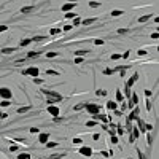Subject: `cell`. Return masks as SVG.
Here are the masks:
<instances>
[{"label":"cell","instance_id":"6da1fadb","mask_svg":"<svg viewBox=\"0 0 159 159\" xmlns=\"http://www.w3.org/2000/svg\"><path fill=\"white\" fill-rule=\"evenodd\" d=\"M41 92L46 96L49 104H56V102H61L62 100V96L59 92H54V91H48V89H41Z\"/></svg>","mask_w":159,"mask_h":159},{"label":"cell","instance_id":"7a4b0ae2","mask_svg":"<svg viewBox=\"0 0 159 159\" xmlns=\"http://www.w3.org/2000/svg\"><path fill=\"white\" fill-rule=\"evenodd\" d=\"M84 108H86L88 113H91V115H99V111H100V107L96 105V104H86Z\"/></svg>","mask_w":159,"mask_h":159},{"label":"cell","instance_id":"3957f363","mask_svg":"<svg viewBox=\"0 0 159 159\" xmlns=\"http://www.w3.org/2000/svg\"><path fill=\"white\" fill-rule=\"evenodd\" d=\"M24 75H30V76H33V78H37L38 76V68L37 67H30V68H27L25 72H22Z\"/></svg>","mask_w":159,"mask_h":159},{"label":"cell","instance_id":"277c9868","mask_svg":"<svg viewBox=\"0 0 159 159\" xmlns=\"http://www.w3.org/2000/svg\"><path fill=\"white\" fill-rule=\"evenodd\" d=\"M0 96H2L3 99H11V91L8 88H0Z\"/></svg>","mask_w":159,"mask_h":159},{"label":"cell","instance_id":"5b68a950","mask_svg":"<svg viewBox=\"0 0 159 159\" xmlns=\"http://www.w3.org/2000/svg\"><path fill=\"white\" fill-rule=\"evenodd\" d=\"M80 153L83 154V156L89 158V156L92 154V148H89V147H81V148H80Z\"/></svg>","mask_w":159,"mask_h":159},{"label":"cell","instance_id":"8992f818","mask_svg":"<svg viewBox=\"0 0 159 159\" xmlns=\"http://www.w3.org/2000/svg\"><path fill=\"white\" fill-rule=\"evenodd\" d=\"M75 6H76V3H65V5H62L61 10H62L64 13H70V10H73Z\"/></svg>","mask_w":159,"mask_h":159},{"label":"cell","instance_id":"52a82bcc","mask_svg":"<svg viewBox=\"0 0 159 159\" xmlns=\"http://www.w3.org/2000/svg\"><path fill=\"white\" fill-rule=\"evenodd\" d=\"M59 111H61V110H59L57 107H53V105H49V107H48V113H49V115H53L54 118H57Z\"/></svg>","mask_w":159,"mask_h":159},{"label":"cell","instance_id":"ba28073f","mask_svg":"<svg viewBox=\"0 0 159 159\" xmlns=\"http://www.w3.org/2000/svg\"><path fill=\"white\" fill-rule=\"evenodd\" d=\"M139 107H137V108H135V107H134V110H132V113L131 115H129V118H127V121H132V119H137V118H139Z\"/></svg>","mask_w":159,"mask_h":159},{"label":"cell","instance_id":"9c48e42d","mask_svg":"<svg viewBox=\"0 0 159 159\" xmlns=\"http://www.w3.org/2000/svg\"><path fill=\"white\" fill-rule=\"evenodd\" d=\"M139 134H140V132H139V129H137V127H132V135H131V139H129V140H131V142H134L135 139H139Z\"/></svg>","mask_w":159,"mask_h":159},{"label":"cell","instance_id":"30bf717a","mask_svg":"<svg viewBox=\"0 0 159 159\" xmlns=\"http://www.w3.org/2000/svg\"><path fill=\"white\" fill-rule=\"evenodd\" d=\"M48 139H49L48 134H40V137H38V140H40L41 143H48Z\"/></svg>","mask_w":159,"mask_h":159},{"label":"cell","instance_id":"8fae6325","mask_svg":"<svg viewBox=\"0 0 159 159\" xmlns=\"http://www.w3.org/2000/svg\"><path fill=\"white\" fill-rule=\"evenodd\" d=\"M137 102H139V97H137V94H132V100L129 102V107H134Z\"/></svg>","mask_w":159,"mask_h":159},{"label":"cell","instance_id":"7c38bea8","mask_svg":"<svg viewBox=\"0 0 159 159\" xmlns=\"http://www.w3.org/2000/svg\"><path fill=\"white\" fill-rule=\"evenodd\" d=\"M107 108L108 110H116V102H107Z\"/></svg>","mask_w":159,"mask_h":159},{"label":"cell","instance_id":"4fadbf2b","mask_svg":"<svg viewBox=\"0 0 159 159\" xmlns=\"http://www.w3.org/2000/svg\"><path fill=\"white\" fill-rule=\"evenodd\" d=\"M92 22H96V18H89V19H84L81 24H84V25H89V24H92Z\"/></svg>","mask_w":159,"mask_h":159},{"label":"cell","instance_id":"5bb4252c","mask_svg":"<svg viewBox=\"0 0 159 159\" xmlns=\"http://www.w3.org/2000/svg\"><path fill=\"white\" fill-rule=\"evenodd\" d=\"M38 56H40V51H30L27 54V57H38Z\"/></svg>","mask_w":159,"mask_h":159},{"label":"cell","instance_id":"9a60e30c","mask_svg":"<svg viewBox=\"0 0 159 159\" xmlns=\"http://www.w3.org/2000/svg\"><path fill=\"white\" fill-rule=\"evenodd\" d=\"M137 124H139V127H140V131H145V123L142 121L140 118H137Z\"/></svg>","mask_w":159,"mask_h":159},{"label":"cell","instance_id":"2e32d148","mask_svg":"<svg viewBox=\"0 0 159 159\" xmlns=\"http://www.w3.org/2000/svg\"><path fill=\"white\" fill-rule=\"evenodd\" d=\"M116 100H118V102H123V100H124V97H123V94H121L119 89L116 91Z\"/></svg>","mask_w":159,"mask_h":159},{"label":"cell","instance_id":"e0dca14e","mask_svg":"<svg viewBox=\"0 0 159 159\" xmlns=\"http://www.w3.org/2000/svg\"><path fill=\"white\" fill-rule=\"evenodd\" d=\"M29 110H30V107H21V108H18V113L22 115V113H25V111H29Z\"/></svg>","mask_w":159,"mask_h":159},{"label":"cell","instance_id":"ac0fdd59","mask_svg":"<svg viewBox=\"0 0 159 159\" xmlns=\"http://www.w3.org/2000/svg\"><path fill=\"white\" fill-rule=\"evenodd\" d=\"M123 10H115V11H111V16H115V18H116V16H121L123 14Z\"/></svg>","mask_w":159,"mask_h":159},{"label":"cell","instance_id":"d6986e66","mask_svg":"<svg viewBox=\"0 0 159 159\" xmlns=\"http://www.w3.org/2000/svg\"><path fill=\"white\" fill-rule=\"evenodd\" d=\"M18 159H30V154H27V153H21Z\"/></svg>","mask_w":159,"mask_h":159},{"label":"cell","instance_id":"ffe728a7","mask_svg":"<svg viewBox=\"0 0 159 159\" xmlns=\"http://www.w3.org/2000/svg\"><path fill=\"white\" fill-rule=\"evenodd\" d=\"M88 53H89L88 49H81V51H76L75 54H76V56H84V54H88Z\"/></svg>","mask_w":159,"mask_h":159},{"label":"cell","instance_id":"44dd1931","mask_svg":"<svg viewBox=\"0 0 159 159\" xmlns=\"http://www.w3.org/2000/svg\"><path fill=\"white\" fill-rule=\"evenodd\" d=\"M32 10H35V8H33V6H24L21 11H22V13H29V11H32Z\"/></svg>","mask_w":159,"mask_h":159},{"label":"cell","instance_id":"7402d4cb","mask_svg":"<svg viewBox=\"0 0 159 159\" xmlns=\"http://www.w3.org/2000/svg\"><path fill=\"white\" fill-rule=\"evenodd\" d=\"M89 6H91V8H99L100 3H99V2H89Z\"/></svg>","mask_w":159,"mask_h":159},{"label":"cell","instance_id":"603a6c76","mask_svg":"<svg viewBox=\"0 0 159 159\" xmlns=\"http://www.w3.org/2000/svg\"><path fill=\"white\" fill-rule=\"evenodd\" d=\"M14 51V48H5V49H2V53L3 54H10V53H13Z\"/></svg>","mask_w":159,"mask_h":159},{"label":"cell","instance_id":"cb8c5ba5","mask_svg":"<svg viewBox=\"0 0 159 159\" xmlns=\"http://www.w3.org/2000/svg\"><path fill=\"white\" fill-rule=\"evenodd\" d=\"M61 158H64V153H56V154H53V156H51V159H61Z\"/></svg>","mask_w":159,"mask_h":159},{"label":"cell","instance_id":"d4e9b609","mask_svg":"<svg viewBox=\"0 0 159 159\" xmlns=\"http://www.w3.org/2000/svg\"><path fill=\"white\" fill-rule=\"evenodd\" d=\"M111 73H115L113 68H105V70H104V75H111Z\"/></svg>","mask_w":159,"mask_h":159},{"label":"cell","instance_id":"484cf974","mask_svg":"<svg viewBox=\"0 0 159 159\" xmlns=\"http://www.w3.org/2000/svg\"><path fill=\"white\" fill-rule=\"evenodd\" d=\"M147 21H150V14L148 16H142V18L139 19V22H147Z\"/></svg>","mask_w":159,"mask_h":159},{"label":"cell","instance_id":"4316f807","mask_svg":"<svg viewBox=\"0 0 159 159\" xmlns=\"http://www.w3.org/2000/svg\"><path fill=\"white\" fill-rule=\"evenodd\" d=\"M45 38H46V37H33V38H30V40H32V41H43Z\"/></svg>","mask_w":159,"mask_h":159},{"label":"cell","instance_id":"83f0119b","mask_svg":"<svg viewBox=\"0 0 159 159\" xmlns=\"http://www.w3.org/2000/svg\"><path fill=\"white\" fill-rule=\"evenodd\" d=\"M51 35H59V33H61V30H59V29H51Z\"/></svg>","mask_w":159,"mask_h":159},{"label":"cell","instance_id":"f1b7e54d","mask_svg":"<svg viewBox=\"0 0 159 159\" xmlns=\"http://www.w3.org/2000/svg\"><path fill=\"white\" fill-rule=\"evenodd\" d=\"M46 145H48V148H56V147H57V143H56V142H48Z\"/></svg>","mask_w":159,"mask_h":159},{"label":"cell","instance_id":"f546056e","mask_svg":"<svg viewBox=\"0 0 159 159\" xmlns=\"http://www.w3.org/2000/svg\"><path fill=\"white\" fill-rule=\"evenodd\" d=\"M65 18L67 19H75V14L73 13H65Z\"/></svg>","mask_w":159,"mask_h":159},{"label":"cell","instance_id":"4dcf8cb0","mask_svg":"<svg viewBox=\"0 0 159 159\" xmlns=\"http://www.w3.org/2000/svg\"><path fill=\"white\" fill-rule=\"evenodd\" d=\"M137 154H139V159H147V158H145V154L142 153L140 150H137Z\"/></svg>","mask_w":159,"mask_h":159},{"label":"cell","instance_id":"1f68e13d","mask_svg":"<svg viewBox=\"0 0 159 159\" xmlns=\"http://www.w3.org/2000/svg\"><path fill=\"white\" fill-rule=\"evenodd\" d=\"M96 94H97V96H105V91H104V89H97Z\"/></svg>","mask_w":159,"mask_h":159},{"label":"cell","instance_id":"d6a6232c","mask_svg":"<svg viewBox=\"0 0 159 159\" xmlns=\"http://www.w3.org/2000/svg\"><path fill=\"white\" fill-rule=\"evenodd\" d=\"M30 41H32V40H22V41H21V46H27Z\"/></svg>","mask_w":159,"mask_h":159},{"label":"cell","instance_id":"836d02e7","mask_svg":"<svg viewBox=\"0 0 159 159\" xmlns=\"http://www.w3.org/2000/svg\"><path fill=\"white\" fill-rule=\"evenodd\" d=\"M80 24H81L80 18H75V19H73V25H80Z\"/></svg>","mask_w":159,"mask_h":159},{"label":"cell","instance_id":"e575fe53","mask_svg":"<svg viewBox=\"0 0 159 159\" xmlns=\"http://www.w3.org/2000/svg\"><path fill=\"white\" fill-rule=\"evenodd\" d=\"M96 121H88V123H86V126H89V127H92V126H96Z\"/></svg>","mask_w":159,"mask_h":159},{"label":"cell","instance_id":"d590c367","mask_svg":"<svg viewBox=\"0 0 159 159\" xmlns=\"http://www.w3.org/2000/svg\"><path fill=\"white\" fill-rule=\"evenodd\" d=\"M46 73H48V75H59L56 70H46Z\"/></svg>","mask_w":159,"mask_h":159},{"label":"cell","instance_id":"8d00e7d4","mask_svg":"<svg viewBox=\"0 0 159 159\" xmlns=\"http://www.w3.org/2000/svg\"><path fill=\"white\" fill-rule=\"evenodd\" d=\"M129 30H127V29H119V30H118V33H121V35H124V33H127Z\"/></svg>","mask_w":159,"mask_h":159},{"label":"cell","instance_id":"74e56055","mask_svg":"<svg viewBox=\"0 0 159 159\" xmlns=\"http://www.w3.org/2000/svg\"><path fill=\"white\" fill-rule=\"evenodd\" d=\"M84 105H86V104H78V105L75 107V110H81V108H84Z\"/></svg>","mask_w":159,"mask_h":159},{"label":"cell","instance_id":"f35d334b","mask_svg":"<svg viewBox=\"0 0 159 159\" xmlns=\"http://www.w3.org/2000/svg\"><path fill=\"white\" fill-rule=\"evenodd\" d=\"M0 105H2V107H8V105H10V100H3Z\"/></svg>","mask_w":159,"mask_h":159},{"label":"cell","instance_id":"ab89813d","mask_svg":"<svg viewBox=\"0 0 159 159\" xmlns=\"http://www.w3.org/2000/svg\"><path fill=\"white\" fill-rule=\"evenodd\" d=\"M147 143H148V145H151V143H153V139H151V135H148V137H147Z\"/></svg>","mask_w":159,"mask_h":159},{"label":"cell","instance_id":"60d3db41","mask_svg":"<svg viewBox=\"0 0 159 159\" xmlns=\"http://www.w3.org/2000/svg\"><path fill=\"white\" fill-rule=\"evenodd\" d=\"M111 143H118V137H115V135H111Z\"/></svg>","mask_w":159,"mask_h":159},{"label":"cell","instance_id":"b9f144b4","mask_svg":"<svg viewBox=\"0 0 159 159\" xmlns=\"http://www.w3.org/2000/svg\"><path fill=\"white\" fill-rule=\"evenodd\" d=\"M119 57H121V54H113V56H111V59H113V61H116V59H119Z\"/></svg>","mask_w":159,"mask_h":159},{"label":"cell","instance_id":"7bdbcfd3","mask_svg":"<svg viewBox=\"0 0 159 159\" xmlns=\"http://www.w3.org/2000/svg\"><path fill=\"white\" fill-rule=\"evenodd\" d=\"M145 96H147V97H151V91H150V89H145Z\"/></svg>","mask_w":159,"mask_h":159},{"label":"cell","instance_id":"ee69618b","mask_svg":"<svg viewBox=\"0 0 159 159\" xmlns=\"http://www.w3.org/2000/svg\"><path fill=\"white\" fill-rule=\"evenodd\" d=\"M30 132H32V134H37V132H38V127H30Z\"/></svg>","mask_w":159,"mask_h":159},{"label":"cell","instance_id":"f6af8a7d","mask_svg":"<svg viewBox=\"0 0 159 159\" xmlns=\"http://www.w3.org/2000/svg\"><path fill=\"white\" fill-rule=\"evenodd\" d=\"M6 29H8V27H6V25H3V24H2V25H0V32H5V30H6Z\"/></svg>","mask_w":159,"mask_h":159},{"label":"cell","instance_id":"bcb514c9","mask_svg":"<svg viewBox=\"0 0 159 159\" xmlns=\"http://www.w3.org/2000/svg\"><path fill=\"white\" fill-rule=\"evenodd\" d=\"M94 43H96L97 46H99V45H104V41H102V40H94Z\"/></svg>","mask_w":159,"mask_h":159},{"label":"cell","instance_id":"7dc6e473","mask_svg":"<svg viewBox=\"0 0 159 159\" xmlns=\"http://www.w3.org/2000/svg\"><path fill=\"white\" fill-rule=\"evenodd\" d=\"M57 56V53H48V57H56Z\"/></svg>","mask_w":159,"mask_h":159},{"label":"cell","instance_id":"c3c4849f","mask_svg":"<svg viewBox=\"0 0 159 159\" xmlns=\"http://www.w3.org/2000/svg\"><path fill=\"white\" fill-rule=\"evenodd\" d=\"M123 132H124V129H123L121 126H119V127H118V134H119V135H121V134H123Z\"/></svg>","mask_w":159,"mask_h":159},{"label":"cell","instance_id":"681fc988","mask_svg":"<svg viewBox=\"0 0 159 159\" xmlns=\"http://www.w3.org/2000/svg\"><path fill=\"white\" fill-rule=\"evenodd\" d=\"M75 62H76V64H81V62H83V59H81V57H76Z\"/></svg>","mask_w":159,"mask_h":159},{"label":"cell","instance_id":"f907efd6","mask_svg":"<svg viewBox=\"0 0 159 159\" xmlns=\"http://www.w3.org/2000/svg\"><path fill=\"white\" fill-rule=\"evenodd\" d=\"M147 108L151 110V102H150V100H147Z\"/></svg>","mask_w":159,"mask_h":159},{"label":"cell","instance_id":"816d5d0a","mask_svg":"<svg viewBox=\"0 0 159 159\" xmlns=\"http://www.w3.org/2000/svg\"><path fill=\"white\" fill-rule=\"evenodd\" d=\"M158 37H159V33H158V32H154V33H153V35H151V38H154V40H156V38H158Z\"/></svg>","mask_w":159,"mask_h":159},{"label":"cell","instance_id":"f5cc1de1","mask_svg":"<svg viewBox=\"0 0 159 159\" xmlns=\"http://www.w3.org/2000/svg\"><path fill=\"white\" fill-rule=\"evenodd\" d=\"M35 83H37V84H41V83H43V80H40V78H35Z\"/></svg>","mask_w":159,"mask_h":159},{"label":"cell","instance_id":"db71d44e","mask_svg":"<svg viewBox=\"0 0 159 159\" xmlns=\"http://www.w3.org/2000/svg\"><path fill=\"white\" fill-rule=\"evenodd\" d=\"M70 29H72V25H65V27H64V30H65V32H68Z\"/></svg>","mask_w":159,"mask_h":159},{"label":"cell","instance_id":"11a10c76","mask_svg":"<svg viewBox=\"0 0 159 159\" xmlns=\"http://www.w3.org/2000/svg\"><path fill=\"white\" fill-rule=\"evenodd\" d=\"M73 143H81V139H73Z\"/></svg>","mask_w":159,"mask_h":159},{"label":"cell","instance_id":"9f6ffc18","mask_svg":"<svg viewBox=\"0 0 159 159\" xmlns=\"http://www.w3.org/2000/svg\"><path fill=\"white\" fill-rule=\"evenodd\" d=\"M0 118H6V115H5V113H2V111H0Z\"/></svg>","mask_w":159,"mask_h":159},{"label":"cell","instance_id":"6f0895ef","mask_svg":"<svg viewBox=\"0 0 159 159\" xmlns=\"http://www.w3.org/2000/svg\"><path fill=\"white\" fill-rule=\"evenodd\" d=\"M127 159H132V158H127Z\"/></svg>","mask_w":159,"mask_h":159}]
</instances>
